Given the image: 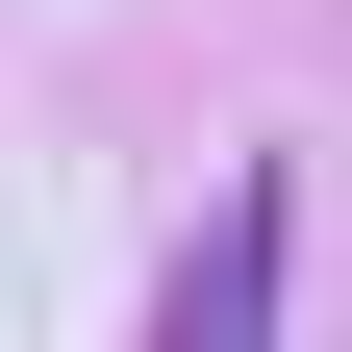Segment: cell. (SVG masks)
I'll use <instances>...</instances> for the list:
<instances>
[{
    "instance_id": "6da1fadb",
    "label": "cell",
    "mask_w": 352,
    "mask_h": 352,
    "mask_svg": "<svg viewBox=\"0 0 352 352\" xmlns=\"http://www.w3.org/2000/svg\"><path fill=\"white\" fill-rule=\"evenodd\" d=\"M277 302H302V151H252L227 201H201V252H176L151 352H277Z\"/></svg>"
}]
</instances>
